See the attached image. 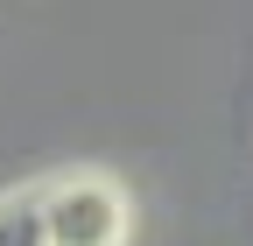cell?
Instances as JSON below:
<instances>
[{
    "label": "cell",
    "mask_w": 253,
    "mask_h": 246,
    "mask_svg": "<svg viewBox=\"0 0 253 246\" xmlns=\"http://www.w3.org/2000/svg\"><path fill=\"white\" fill-rule=\"evenodd\" d=\"M42 218H49V246H126V232H134V211L113 176L42 183Z\"/></svg>",
    "instance_id": "cell-1"
},
{
    "label": "cell",
    "mask_w": 253,
    "mask_h": 246,
    "mask_svg": "<svg viewBox=\"0 0 253 246\" xmlns=\"http://www.w3.org/2000/svg\"><path fill=\"white\" fill-rule=\"evenodd\" d=\"M0 246H49V218H42V190H0Z\"/></svg>",
    "instance_id": "cell-2"
}]
</instances>
